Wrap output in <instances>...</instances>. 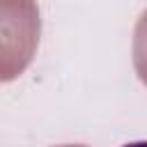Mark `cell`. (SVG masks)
<instances>
[{
	"mask_svg": "<svg viewBox=\"0 0 147 147\" xmlns=\"http://www.w3.org/2000/svg\"><path fill=\"white\" fill-rule=\"evenodd\" d=\"M122 147H147V140H136V142H126Z\"/></svg>",
	"mask_w": 147,
	"mask_h": 147,
	"instance_id": "cell-1",
	"label": "cell"
}]
</instances>
